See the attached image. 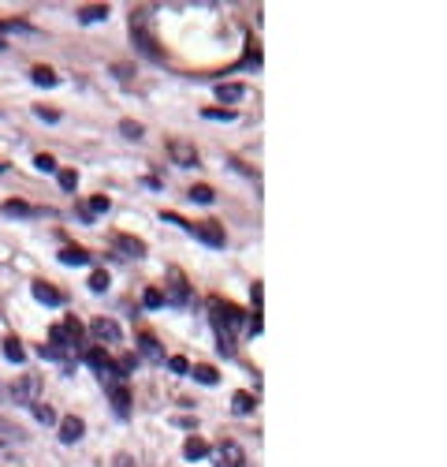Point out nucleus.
Segmentation results:
<instances>
[{
    "instance_id": "1",
    "label": "nucleus",
    "mask_w": 447,
    "mask_h": 467,
    "mask_svg": "<svg viewBox=\"0 0 447 467\" xmlns=\"http://www.w3.org/2000/svg\"><path fill=\"white\" fill-rule=\"evenodd\" d=\"M130 42L142 57L161 60V49H157V34H153V8H135L130 11Z\"/></svg>"
},
{
    "instance_id": "2",
    "label": "nucleus",
    "mask_w": 447,
    "mask_h": 467,
    "mask_svg": "<svg viewBox=\"0 0 447 467\" xmlns=\"http://www.w3.org/2000/svg\"><path fill=\"white\" fill-rule=\"evenodd\" d=\"M11 400H16L19 408H34L37 400H42V378H37V374H19L16 385H11Z\"/></svg>"
},
{
    "instance_id": "3",
    "label": "nucleus",
    "mask_w": 447,
    "mask_h": 467,
    "mask_svg": "<svg viewBox=\"0 0 447 467\" xmlns=\"http://www.w3.org/2000/svg\"><path fill=\"white\" fill-rule=\"evenodd\" d=\"M49 341H52V348H60V352H71V348L82 341V326H78L75 318H68L63 326H52L49 329Z\"/></svg>"
},
{
    "instance_id": "4",
    "label": "nucleus",
    "mask_w": 447,
    "mask_h": 467,
    "mask_svg": "<svg viewBox=\"0 0 447 467\" xmlns=\"http://www.w3.org/2000/svg\"><path fill=\"white\" fill-rule=\"evenodd\" d=\"M190 236H198L202 243H209V247H223L228 243V236H223V225H216V220H198V225H187Z\"/></svg>"
},
{
    "instance_id": "5",
    "label": "nucleus",
    "mask_w": 447,
    "mask_h": 467,
    "mask_svg": "<svg viewBox=\"0 0 447 467\" xmlns=\"http://www.w3.org/2000/svg\"><path fill=\"white\" fill-rule=\"evenodd\" d=\"M168 158L179 168H194L198 165V150H194V142H187V138H172L168 142Z\"/></svg>"
},
{
    "instance_id": "6",
    "label": "nucleus",
    "mask_w": 447,
    "mask_h": 467,
    "mask_svg": "<svg viewBox=\"0 0 447 467\" xmlns=\"http://www.w3.org/2000/svg\"><path fill=\"white\" fill-rule=\"evenodd\" d=\"M164 303L168 307H187L190 303V288H187V280H183L179 273H172V284H164Z\"/></svg>"
},
{
    "instance_id": "7",
    "label": "nucleus",
    "mask_w": 447,
    "mask_h": 467,
    "mask_svg": "<svg viewBox=\"0 0 447 467\" xmlns=\"http://www.w3.org/2000/svg\"><path fill=\"white\" fill-rule=\"evenodd\" d=\"M90 333H94L97 344H120L123 341V333H120V326H116L112 318H97L94 326H90Z\"/></svg>"
},
{
    "instance_id": "8",
    "label": "nucleus",
    "mask_w": 447,
    "mask_h": 467,
    "mask_svg": "<svg viewBox=\"0 0 447 467\" xmlns=\"http://www.w3.org/2000/svg\"><path fill=\"white\" fill-rule=\"evenodd\" d=\"M216 467H246V452L235 445V441H223V445L216 449Z\"/></svg>"
},
{
    "instance_id": "9",
    "label": "nucleus",
    "mask_w": 447,
    "mask_h": 467,
    "mask_svg": "<svg viewBox=\"0 0 447 467\" xmlns=\"http://www.w3.org/2000/svg\"><path fill=\"white\" fill-rule=\"evenodd\" d=\"M82 434H86V422L78 419V415L60 419V441H63V445H75V441H82Z\"/></svg>"
},
{
    "instance_id": "10",
    "label": "nucleus",
    "mask_w": 447,
    "mask_h": 467,
    "mask_svg": "<svg viewBox=\"0 0 447 467\" xmlns=\"http://www.w3.org/2000/svg\"><path fill=\"white\" fill-rule=\"evenodd\" d=\"M30 292H34V300L45 303V307H63V292L52 288V284H45V280H34Z\"/></svg>"
},
{
    "instance_id": "11",
    "label": "nucleus",
    "mask_w": 447,
    "mask_h": 467,
    "mask_svg": "<svg viewBox=\"0 0 447 467\" xmlns=\"http://www.w3.org/2000/svg\"><path fill=\"white\" fill-rule=\"evenodd\" d=\"M112 247L120 251V258H146V243L135 240V236H116Z\"/></svg>"
},
{
    "instance_id": "12",
    "label": "nucleus",
    "mask_w": 447,
    "mask_h": 467,
    "mask_svg": "<svg viewBox=\"0 0 447 467\" xmlns=\"http://www.w3.org/2000/svg\"><path fill=\"white\" fill-rule=\"evenodd\" d=\"M23 441H26V430H23V426L0 419V449H4V445H23Z\"/></svg>"
},
{
    "instance_id": "13",
    "label": "nucleus",
    "mask_w": 447,
    "mask_h": 467,
    "mask_svg": "<svg viewBox=\"0 0 447 467\" xmlns=\"http://www.w3.org/2000/svg\"><path fill=\"white\" fill-rule=\"evenodd\" d=\"M216 97L223 101V105H235V101L246 97V86H239V83H220L216 86Z\"/></svg>"
},
{
    "instance_id": "14",
    "label": "nucleus",
    "mask_w": 447,
    "mask_h": 467,
    "mask_svg": "<svg viewBox=\"0 0 447 467\" xmlns=\"http://www.w3.org/2000/svg\"><path fill=\"white\" fill-rule=\"evenodd\" d=\"M138 348H142V355H146L149 362H164V348H161V341H157V336H142L138 341Z\"/></svg>"
},
{
    "instance_id": "15",
    "label": "nucleus",
    "mask_w": 447,
    "mask_h": 467,
    "mask_svg": "<svg viewBox=\"0 0 447 467\" xmlns=\"http://www.w3.org/2000/svg\"><path fill=\"white\" fill-rule=\"evenodd\" d=\"M109 19V4H90V8H78V23H101Z\"/></svg>"
},
{
    "instance_id": "16",
    "label": "nucleus",
    "mask_w": 447,
    "mask_h": 467,
    "mask_svg": "<svg viewBox=\"0 0 447 467\" xmlns=\"http://www.w3.org/2000/svg\"><path fill=\"white\" fill-rule=\"evenodd\" d=\"M60 262L63 266H90V254L82 247H63L60 251Z\"/></svg>"
},
{
    "instance_id": "17",
    "label": "nucleus",
    "mask_w": 447,
    "mask_h": 467,
    "mask_svg": "<svg viewBox=\"0 0 447 467\" xmlns=\"http://www.w3.org/2000/svg\"><path fill=\"white\" fill-rule=\"evenodd\" d=\"M183 456H187V460H202V456H209V445L202 437H190L187 445H183Z\"/></svg>"
},
{
    "instance_id": "18",
    "label": "nucleus",
    "mask_w": 447,
    "mask_h": 467,
    "mask_svg": "<svg viewBox=\"0 0 447 467\" xmlns=\"http://www.w3.org/2000/svg\"><path fill=\"white\" fill-rule=\"evenodd\" d=\"M0 210H4L8 217H37V210H34V206H26V202H4Z\"/></svg>"
},
{
    "instance_id": "19",
    "label": "nucleus",
    "mask_w": 447,
    "mask_h": 467,
    "mask_svg": "<svg viewBox=\"0 0 447 467\" xmlns=\"http://www.w3.org/2000/svg\"><path fill=\"white\" fill-rule=\"evenodd\" d=\"M187 199H190V202H202V206H213V199H216V194H213V187L198 184V187H190V191H187Z\"/></svg>"
},
{
    "instance_id": "20",
    "label": "nucleus",
    "mask_w": 447,
    "mask_h": 467,
    "mask_svg": "<svg viewBox=\"0 0 447 467\" xmlns=\"http://www.w3.org/2000/svg\"><path fill=\"white\" fill-rule=\"evenodd\" d=\"M231 411L235 415H250V411H254V396H250V393H235L231 396Z\"/></svg>"
},
{
    "instance_id": "21",
    "label": "nucleus",
    "mask_w": 447,
    "mask_h": 467,
    "mask_svg": "<svg viewBox=\"0 0 447 467\" xmlns=\"http://www.w3.org/2000/svg\"><path fill=\"white\" fill-rule=\"evenodd\" d=\"M216 352H220L223 359L235 355V336H231V333H216Z\"/></svg>"
},
{
    "instance_id": "22",
    "label": "nucleus",
    "mask_w": 447,
    "mask_h": 467,
    "mask_svg": "<svg viewBox=\"0 0 447 467\" xmlns=\"http://www.w3.org/2000/svg\"><path fill=\"white\" fill-rule=\"evenodd\" d=\"M30 411H34V419H37V422H42V426H49V422H56V411H52L49 404H42V400H37V404H34Z\"/></svg>"
},
{
    "instance_id": "23",
    "label": "nucleus",
    "mask_w": 447,
    "mask_h": 467,
    "mask_svg": "<svg viewBox=\"0 0 447 467\" xmlns=\"http://www.w3.org/2000/svg\"><path fill=\"white\" fill-rule=\"evenodd\" d=\"M30 79H34L37 86H56V83H60V79H56V75H52L49 68H34V71H30Z\"/></svg>"
},
{
    "instance_id": "24",
    "label": "nucleus",
    "mask_w": 447,
    "mask_h": 467,
    "mask_svg": "<svg viewBox=\"0 0 447 467\" xmlns=\"http://www.w3.org/2000/svg\"><path fill=\"white\" fill-rule=\"evenodd\" d=\"M120 131H123V138H142V135H146V127H142V124H135V120H120Z\"/></svg>"
},
{
    "instance_id": "25",
    "label": "nucleus",
    "mask_w": 447,
    "mask_h": 467,
    "mask_svg": "<svg viewBox=\"0 0 447 467\" xmlns=\"http://www.w3.org/2000/svg\"><path fill=\"white\" fill-rule=\"evenodd\" d=\"M4 355H8L11 362H23V359H26V352H23V344L16 341V336H11V341H4Z\"/></svg>"
},
{
    "instance_id": "26",
    "label": "nucleus",
    "mask_w": 447,
    "mask_h": 467,
    "mask_svg": "<svg viewBox=\"0 0 447 467\" xmlns=\"http://www.w3.org/2000/svg\"><path fill=\"white\" fill-rule=\"evenodd\" d=\"M194 382H202V385H216V370L213 367H194Z\"/></svg>"
},
{
    "instance_id": "27",
    "label": "nucleus",
    "mask_w": 447,
    "mask_h": 467,
    "mask_svg": "<svg viewBox=\"0 0 447 467\" xmlns=\"http://www.w3.org/2000/svg\"><path fill=\"white\" fill-rule=\"evenodd\" d=\"M86 362H90V367H94V370H101V367H109V362H112V359H109V355H104V352H101V348H94V352H86Z\"/></svg>"
},
{
    "instance_id": "28",
    "label": "nucleus",
    "mask_w": 447,
    "mask_h": 467,
    "mask_svg": "<svg viewBox=\"0 0 447 467\" xmlns=\"http://www.w3.org/2000/svg\"><path fill=\"white\" fill-rule=\"evenodd\" d=\"M37 355L52 359V362H63V355H68V352H60V348H52V344H42V348H37Z\"/></svg>"
},
{
    "instance_id": "29",
    "label": "nucleus",
    "mask_w": 447,
    "mask_h": 467,
    "mask_svg": "<svg viewBox=\"0 0 447 467\" xmlns=\"http://www.w3.org/2000/svg\"><path fill=\"white\" fill-rule=\"evenodd\" d=\"M202 116H205V120H223V124L235 120V112H231V109H205Z\"/></svg>"
},
{
    "instance_id": "30",
    "label": "nucleus",
    "mask_w": 447,
    "mask_h": 467,
    "mask_svg": "<svg viewBox=\"0 0 447 467\" xmlns=\"http://www.w3.org/2000/svg\"><path fill=\"white\" fill-rule=\"evenodd\" d=\"M104 288H109V273H101V269H97V273L90 277V292H97V295H101Z\"/></svg>"
},
{
    "instance_id": "31",
    "label": "nucleus",
    "mask_w": 447,
    "mask_h": 467,
    "mask_svg": "<svg viewBox=\"0 0 447 467\" xmlns=\"http://www.w3.org/2000/svg\"><path fill=\"white\" fill-rule=\"evenodd\" d=\"M142 303H146L149 310H157V307H164V295H161V292H157V288H149L146 295H142Z\"/></svg>"
},
{
    "instance_id": "32",
    "label": "nucleus",
    "mask_w": 447,
    "mask_h": 467,
    "mask_svg": "<svg viewBox=\"0 0 447 467\" xmlns=\"http://www.w3.org/2000/svg\"><path fill=\"white\" fill-rule=\"evenodd\" d=\"M34 165H37V172H56V161H52L49 153H37Z\"/></svg>"
},
{
    "instance_id": "33",
    "label": "nucleus",
    "mask_w": 447,
    "mask_h": 467,
    "mask_svg": "<svg viewBox=\"0 0 447 467\" xmlns=\"http://www.w3.org/2000/svg\"><path fill=\"white\" fill-rule=\"evenodd\" d=\"M112 210V202L104 199V194H97V199H90V213H109Z\"/></svg>"
},
{
    "instance_id": "34",
    "label": "nucleus",
    "mask_w": 447,
    "mask_h": 467,
    "mask_svg": "<svg viewBox=\"0 0 447 467\" xmlns=\"http://www.w3.org/2000/svg\"><path fill=\"white\" fill-rule=\"evenodd\" d=\"M34 116H37V120H45V124H56V120H60V112H56V109H45V105H37Z\"/></svg>"
},
{
    "instance_id": "35",
    "label": "nucleus",
    "mask_w": 447,
    "mask_h": 467,
    "mask_svg": "<svg viewBox=\"0 0 447 467\" xmlns=\"http://www.w3.org/2000/svg\"><path fill=\"white\" fill-rule=\"evenodd\" d=\"M168 367H172L176 374H190V362L183 359V355H172V359H168Z\"/></svg>"
},
{
    "instance_id": "36",
    "label": "nucleus",
    "mask_w": 447,
    "mask_h": 467,
    "mask_svg": "<svg viewBox=\"0 0 447 467\" xmlns=\"http://www.w3.org/2000/svg\"><path fill=\"white\" fill-rule=\"evenodd\" d=\"M60 187H63V191H75V187H78V176H75V172H60Z\"/></svg>"
},
{
    "instance_id": "37",
    "label": "nucleus",
    "mask_w": 447,
    "mask_h": 467,
    "mask_svg": "<svg viewBox=\"0 0 447 467\" xmlns=\"http://www.w3.org/2000/svg\"><path fill=\"white\" fill-rule=\"evenodd\" d=\"M0 30H16V34H30L34 27H26V23H0Z\"/></svg>"
},
{
    "instance_id": "38",
    "label": "nucleus",
    "mask_w": 447,
    "mask_h": 467,
    "mask_svg": "<svg viewBox=\"0 0 447 467\" xmlns=\"http://www.w3.org/2000/svg\"><path fill=\"white\" fill-rule=\"evenodd\" d=\"M112 71H116V79H123V83L130 79V68H127V64H116V68H112Z\"/></svg>"
},
{
    "instance_id": "39",
    "label": "nucleus",
    "mask_w": 447,
    "mask_h": 467,
    "mask_svg": "<svg viewBox=\"0 0 447 467\" xmlns=\"http://www.w3.org/2000/svg\"><path fill=\"white\" fill-rule=\"evenodd\" d=\"M250 300H254V307H261V284H250Z\"/></svg>"
},
{
    "instance_id": "40",
    "label": "nucleus",
    "mask_w": 447,
    "mask_h": 467,
    "mask_svg": "<svg viewBox=\"0 0 447 467\" xmlns=\"http://www.w3.org/2000/svg\"><path fill=\"white\" fill-rule=\"evenodd\" d=\"M112 467H135V463H130V456H116V463Z\"/></svg>"
}]
</instances>
